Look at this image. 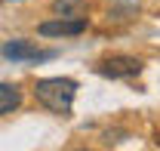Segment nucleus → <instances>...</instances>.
<instances>
[{"instance_id": "nucleus-3", "label": "nucleus", "mask_w": 160, "mask_h": 151, "mask_svg": "<svg viewBox=\"0 0 160 151\" xmlns=\"http://www.w3.org/2000/svg\"><path fill=\"white\" fill-rule=\"evenodd\" d=\"M0 56L9 59L12 65H19V62H49V59H56V49H37L28 40H9V43H3Z\"/></svg>"}, {"instance_id": "nucleus-4", "label": "nucleus", "mask_w": 160, "mask_h": 151, "mask_svg": "<svg viewBox=\"0 0 160 151\" xmlns=\"http://www.w3.org/2000/svg\"><path fill=\"white\" fill-rule=\"evenodd\" d=\"M86 16L83 19H49V22H40L37 25V34L40 37H77L86 31Z\"/></svg>"}, {"instance_id": "nucleus-5", "label": "nucleus", "mask_w": 160, "mask_h": 151, "mask_svg": "<svg viewBox=\"0 0 160 151\" xmlns=\"http://www.w3.org/2000/svg\"><path fill=\"white\" fill-rule=\"evenodd\" d=\"M22 99H25L22 86H16V83H0V117L3 114H12L22 105Z\"/></svg>"}, {"instance_id": "nucleus-2", "label": "nucleus", "mask_w": 160, "mask_h": 151, "mask_svg": "<svg viewBox=\"0 0 160 151\" xmlns=\"http://www.w3.org/2000/svg\"><path fill=\"white\" fill-rule=\"evenodd\" d=\"M142 68H145V62L136 56H108L102 59L99 65H96V74L108 77V80H129V77H139Z\"/></svg>"}, {"instance_id": "nucleus-6", "label": "nucleus", "mask_w": 160, "mask_h": 151, "mask_svg": "<svg viewBox=\"0 0 160 151\" xmlns=\"http://www.w3.org/2000/svg\"><path fill=\"white\" fill-rule=\"evenodd\" d=\"M52 13L62 19H83L86 16V0H52Z\"/></svg>"}, {"instance_id": "nucleus-1", "label": "nucleus", "mask_w": 160, "mask_h": 151, "mask_svg": "<svg viewBox=\"0 0 160 151\" xmlns=\"http://www.w3.org/2000/svg\"><path fill=\"white\" fill-rule=\"evenodd\" d=\"M74 96H77V80L71 77H43L34 83V99L46 111L68 117L74 108Z\"/></svg>"}]
</instances>
